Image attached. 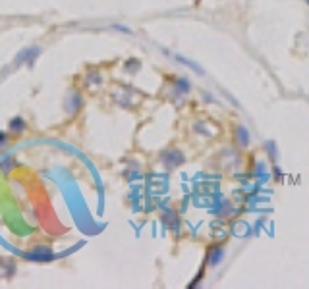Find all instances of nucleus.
<instances>
[{
  "label": "nucleus",
  "instance_id": "obj_11",
  "mask_svg": "<svg viewBox=\"0 0 309 289\" xmlns=\"http://www.w3.org/2000/svg\"><path fill=\"white\" fill-rule=\"evenodd\" d=\"M304 2H306V4H308V6H309V0H304Z\"/></svg>",
  "mask_w": 309,
  "mask_h": 289
},
{
  "label": "nucleus",
  "instance_id": "obj_8",
  "mask_svg": "<svg viewBox=\"0 0 309 289\" xmlns=\"http://www.w3.org/2000/svg\"><path fill=\"white\" fill-rule=\"evenodd\" d=\"M8 143V135L4 133V131H0V147H4Z\"/></svg>",
  "mask_w": 309,
  "mask_h": 289
},
{
  "label": "nucleus",
  "instance_id": "obj_7",
  "mask_svg": "<svg viewBox=\"0 0 309 289\" xmlns=\"http://www.w3.org/2000/svg\"><path fill=\"white\" fill-rule=\"evenodd\" d=\"M265 151L269 153V158L272 160V162H276L278 160V151H276V143L274 141H265Z\"/></svg>",
  "mask_w": 309,
  "mask_h": 289
},
{
  "label": "nucleus",
  "instance_id": "obj_9",
  "mask_svg": "<svg viewBox=\"0 0 309 289\" xmlns=\"http://www.w3.org/2000/svg\"><path fill=\"white\" fill-rule=\"evenodd\" d=\"M114 29H118V31H124V33H132V29H128V27H124V25H114Z\"/></svg>",
  "mask_w": 309,
  "mask_h": 289
},
{
  "label": "nucleus",
  "instance_id": "obj_1",
  "mask_svg": "<svg viewBox=\"0 0 309 289\" xmlns=\"http://www.w3.org/2000/svg\"><path fill=\"white\" fill-rule=\"evenodd\" d=\"M224 255H226L224 245H211L209 251H207V264L211 268H217L222 262Z\"/></svg>",
  "mask_w": 309,
  "mask_h": 289
},
{
  "label": "nucleus",
  "instance_id": "obj_4",
  "mask_svg": "<svg viewBox=\"0 0 309 289\" xmlns=\"http://www.w3.org/2000/svg\"><path fill=\"white\" fill-rule=\"evenodd\" d=\"M174 58H176V62L184 64V66H188L190 69H193V71H195L197 75H205V69L199 66L197 62H193V60H190V58H186V56H180V54H176Z\"/></svg>",
  "mask_w": 309,
  "mask_h": 289
},
{
  "label": "nucleus",
  "instance_id": "obj_6",
  "mask_svg": "<svg viewBox=\"0 0 309 289\" xmlns=\"http://www.w3.org/2000/svg\"><path fill=\"white\" fill-rule=\"evenodd\" d=\"M8 129H12L14 133H22L23 129H25V120L20 118V116L12 118V120H10V124H8Z\"/></svg>",
  "mask_w": 309,
  "mask_h": 289
},
{
  "label": "nucleus",
  "instance_id": "obj_10",
  "mask_svg": "<svg viewBox=\"0 0 309 289\" xmlns=\"http://www.w3.org/2000/svg\"><path fill=\"white\" fill-rule=\"evenodd\" d=\"M274 174H276V179H282V172L278 168H274Z\"/></svg>",
  "mask_w": 309,
  "mask_h": 289
},
{
  "label": "nucleus",
  "instance_id": "obj_3",
  "mask_svg": "<svg viewBox=\"0 0 309 289\" xmlns=\"http://www.w3.org/2000/svg\"><path fill=\"white\" fill-rule=\"evenodd\" d=\"M234 137H236V145H238V147H242V149L249 147V143H251V135H249V129H247L243 124L236 126V133H234Z\"/></svg>",
  "mask_w": 309,
  "mask_h": 289
},
{
  "label": "nucleus",
  "instance_id": "obj_5",
  "mask_svg": "<svg viewBox=\"0 0 309 289\" xmlns=\"http://www.w3.org/2000/svg\"><path fill=\"white\" fill-rule=\"evenodd\" d=\"M174 87H176L178 95H180V96H184V95H188V93L192 91V83H190L186 77H180V79H176Z\"/></svg>",
  "mask_w": 309,
  "mask_h": 289
},
{
  "label": "nucleus",
  "instance_id": "obj_2",
  "mask_svg": "<svg viewBox=\"0 0 309 289\" xmlns=\"http://www.w3.org/2000/svg\"><path fill=\"white\" fill-rule=\"evenodd\" d=\"M162 162L168 168H176V166H180L184 162V155L178 149H168L166 153H162Z\"/></svg>",
  "mask_w": 309,
  "mask_h": 289
}]
</instances>
